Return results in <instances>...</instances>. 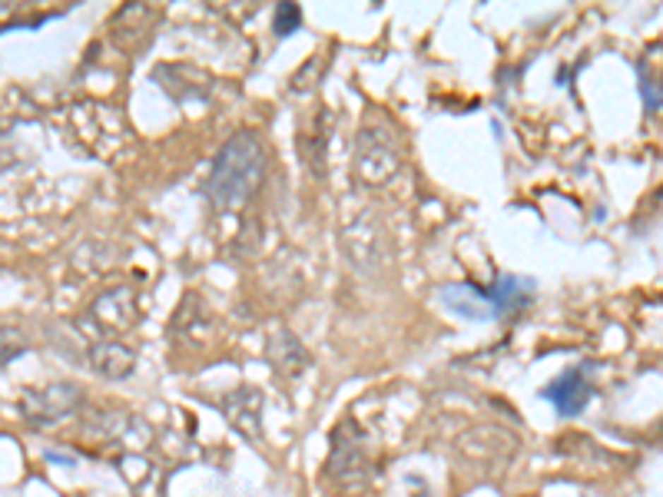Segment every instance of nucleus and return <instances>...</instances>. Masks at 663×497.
Masks as SVG:
<instances>
[{
	"label": "nucleus",
	"mask_w": 663,
	"mask_h": 497,
	"mask_svg": "<svg viewBox=\"0 0 663 497\" xmlns=\"http://www.w3.org/2000/svg\"><path fill=\"white\" fill-rule=\"evenodd\" d=\"M265 176V150L256 133L242 130L222 143L206 179V196L216 209H239L259 193Z\"/></svg>",
	"instance_id": "obj_1"
},
{
	"label": "nucleus",
	"mask_w": 663,
	"mask_h": 497,
	"mask_svg": "<svg viewBox=\"0 0 663 497\" xmlns=\"http://www.w3.org/2000/svg\"><path fill=\"white\" fill-rule=\"evenodd\" d=\"M398 169H402V156L395 136L378 123H369L355 140V176L365 186H385L392 183Z\"/></svg>",
	"instance_id": "obj_2"
},
{
	"label": "nucleus",
	"mask_w": 663,
	"mask_h": 497,
	"mask_svg": "<svg viewBox=\"0 0 663 497\" xmlns=\"http://www.w3.org/2000/svg\"><path fill=\"white\" fill-rule=\"evenodd\" d=\"M80 405V388L76 385H50L40 395H27L20 401V411L33 424H54L66 414H73Z\"/></svg>",
	"instance_id": "obj_3"
},
{
	"label": "nucleus",
	"mask_w": 663,
	"mask_h": 497,
	"mask_svg": "<svg viewBox=\"0 0 663 497\" xmlns=\"http://www.w3.org/2000/svg\"><path fill=\"white\" fill-rule=\"evenodd\" d=\"M328 477L335 484H362L369 481V454L359 448V438H348V424L335 434V451L328 457Z\"/></svg>",
	"instance_id": "obj_4"
},
{
	"label": "nucleus",
	"mask_w": 663,
	"mask_h": 497,
	"mask_svg": "<svg viewBox=\"0 0 663 497\" xmlns=\"http://www.w3.org/2000/svg\"><path fill=\"white\" fill-rule=\"evenodd\" d=\"M438 299H441L445 309H451V312L467 318V322H491V318H498L494 305L488 299V289H481L474 282H448V285L438 289Z\"/></svg>",
	"instance_id": "obj_5"
},
{
	"label": "nucleus",
	"mask_w": 663,
	"mask_h": 497,
	"mask_svg": "<svg viewBox=\"0 0 663 497\" xmlns=\"http://www.w3.org/2000/svg\"><path fill=\"white\" fill-rule=\"evenodd\" d=\"M590 395H594V388H590L584 368H571V371H564L561 378L551 381V385L541 391V398L551 401L561 418H577L580 411L587 408Z\"/></svg>",
	"instance_id": "obj_6"
},
{
	"label": "nucleus",
	"mask_w": 663,
	"mask_h": 497,
	"mask_svg": "<svg viewBox=\"0 0 663 497\" xmlns=\"http://www.w3.org/2000/svg\"><path fill=\"white\" fill-rule=\"evenodd\" d=\"M90 315L97 318L100 328L107 332H120V328H130L136 318H140V302L130 289H113V292H103L93 302Z\"/></svg>",
	"instance_id": "obj_7"
},
{
	"label": "nucleus",
	"mask_w": 663,
	"mask_h": 497,
	"mask_svg": "<svg viewBox=\"0 0 663 497\" xmlns=\"http://www.w3.org/2000/svg\"><path fill=\"white\" fill-rule=\"evenodd\" d=\"M90 365L103 378H130L136 368V355H133V348L120 345V342H97V345H90Z\"/></svg>",
	"instance_id": "obj_8"
},
{
	"label": "nucleus",
	"mask_w": 663,
	"mask_h": 497,
	"mask_svg": "<svg viewBox=\"0 0 663 497\" xmlns=\"http://www.w3.org/2000/svg\"><path fill=\"white\" fill-rule=\"evenodd\" d=\"M222 411H226V418L236 424L242 434H249V438L259 434V414H262L259 391H252V388L232 391V395L222 401Z\"/></svg>",
	"instance_id": "obj_9"
},
{
	"label": "nucleus",
	"mask_w": 663,
	"mask_h": 497,
	"mask_svg": "<svg viewBox=\"0 0 663 497\" xmlns=\"http://www.w3.org/2000/svg\"><path fill=\"white\" fill-rule=\"evenodd\" d=\"M531 292H534V282L531 279H518V275H501L494 285L488 289V299L494 305V315H508L514 309H524L531 302Z\"/></svg>",
	"instance_id": "obj_10"
},
{
	"label": "nucleus",
	"mask_w": 663,
	"mask_h": 497,
	"mask_svg": "<svg viewBox=\"0 0 663 497\" xmlns=\"http://www.w3.org/2000/svg\"><path fill=\"white\" fill-rule=\"evenodd\" d=\"M322 133H325V113L316 116V130L302 133V156L316 176H325V136Z\"/></svg>",
	"instance_id": "obj_11"
},
{
	"label": "nucleus",
	"mask_w": 663,
	"mask_h": 497,
	"mask_svg": "<svg viewBox=\"0 0 663 497\" xmlns=\"http://www.w3.org/2000/svg\"><path fill=\"white\" fill-rule=\"evenodd\" d=\"M275 361H279L289 375H295V371L309 361V355H305V348L299 345V338H295V335L279 332V335H275Z\"/></svg>",
	"instance_id": "obj_12"
},
{
	"label": "nucleus",
	"mask_w": 663,
	"mask_h": 497,
	"mask_svg": "<svg viewBox=\"0 0 663 497\" xmlns=\"http://www.w3.org/2000/svg\"><path fill=\"white\" fill-rule=\"evenodd\" d=\"M275 37H289V33H295L299 27H302V11H299V4H279L275 7Z\"/></svg>",
	"instance_id": "obj_13"
}]
</instances>
